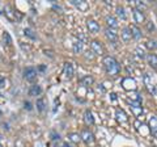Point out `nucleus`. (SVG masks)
Segmentation results:
<instances>
[{
  "label": "nucleus",
  "instance_id": "obj_1",
  "mask_svg": "<svg viewBox=\"0 0 157 147\" xmlns=\"http://www.w3.org/2000/svg\"><path fill=\"white\" fill-rule=\"evenodd\" d=\"M104 67H105V71L107 75H110V76H117V75H119V72H121V65H119V62H118L114 57H110V55H107L104 58Z\"/></svg>",
  "mask_w": 157,
  "mask_h": 147
},
{
  "label": "nucleus",
  "instance_id": "obj_2",
  "mask_svg": "<svg viewBox=\"0 0 157 147\" xmlns=\"http://www.w3.org/2000/svg\"><path fill=\"white\" fill-rule=\"evenodd\" d=\"M122 87H123V89L126 91H131V92H134L136 91V80L134 79V77H130V76H127L124 77L123 80H122Z\"/></svg>",
  "mask_w": 157,
  "mask_h": 147
},
{
  "label": "nucleus",
  "instance_id": "obj_3",
  "mask_svg": "<svg viewBox=\"0 0 157 147\" xmlns=\"http://www.w3.org/2000/svg\"><path fill=\"white\" fill-rule=\"evenodd\" d=\"M22 74H24V79L28 81H34L38 76V71H37V68H34V67H26Z\"/></svg>",
  "mask_w": 157,
  "mask_h": 147
},
{
  "label": "nucleus",
  "instance_id": "obj_4",
  "mask_svg": "<svg viewBox=\"0 0 157 147\" xmlns=\"http://www.w3.org/2000/svg\"><path fill=\"white\" fill-rule=\"evenodd\" d=\"M80 137H81V141L86 145H92L94 142V135L89 129H82L80 131Z\"/></svg>",
  "mask_w": 157,
  "mask_h": 147
},
{
  "label": "nucleus",
  "instance_id": "obj_5",
  "mask_svg": "<svg viewBox=\"0 0 157 147\" xmlns=\"http://www.w3.org/2000/svg\"><path fill=\"white\" fill-rule=\"evenodd\" d=\"M90 50L96 54V55H102L104 54V46H102V43L97 40H93L90 42Z\"/></svg>",
  "mask_w": 157,
  "mask_h": 147
},
{
  "label": "nucleus",
  "instance_id": "obj_6",
  "mask_svg": "<svg viewBox=\"0 0 157 147\" xmlns=\"http://www.w3.org/2000/svg\"><path fill=\"white\" fill-rule=\"evenodd\" d=\"M86 26H88V30H89L90 33H93V34L100 32V25H98V22L96 20H92V18L90 20H88L86 21Z\"/></svg>",
  "mask_w": 157,
  "mask_h": 147
},
{
  "label": "nucleus",
  "instance_id": "obj_7",
  "mask_svg": "<svg viewBox=\"0 0 157 147\" xmlns=\"http://www.w3.org/2000/svg\"><path fill=\"white\" fill-rule=\"evenodd\" d=\"M115 118H117V121H119L121 124H124V122L128 121V116H127V113L123 109H117L115 110Z\"/></svg>",
  "mask_w": 157,
  "mask_h": 147
},
{
  "label": "nucleus",
  "instance_id": "obj_8",
  "mask_svg": "<svg viewBox=\"0 0 157 147\" xmlns=\"http://www.w3.org/2000/svg\"><path fill=\"white\" fill-rule=\"evenodd\" d=\"M105 36H106V38H107V40H109L110 42H117V41H118V33L114 30V29L106 28V29H105Z\"/></svg>",
  "mask_w": 157,
  "mask_h": 147
},
{
  "label": "nucleus",
  "instance_id": "obj_9",
  "mask_svg": "<svg viewBox=\"0 0 157 147\" xmlns=\"http://www.w3.org/2000/svg\"><path fill=\"white\" fill-rule=\"evenodd\" d=\"M132 14H134V20L135 22L137 24H141L145 21V16H144V12L143 11H139V9L134 8V12H132Z\"/></svg>",
  "mask_w": 157,
  "mask_h": 147
},
{
  "label": "nucleus",
  "instance_id": "obj_10",
  "mask_svg": "<svg viewBox=\"0 0 157 147\" xmlns=\"http://www.w3.org/2000/svg\"><path fill=\"white\" fill-rule=\"evenodd\" d=\"M73 74H75V68H73V65H72L71 62H66L64 63V75H66V77L71 79V77L73 76Z\"/></svg>",
  "mask_w": 157,
  "mask_h": 147
},
{
  "label": "nucleus",
  "instance_id": "obj_11",
  "mask_svg": "<svg viewBox=\"0 0 157 147\" xmlns=\"http://www.w3.org/2000/svg\"><path fill=\"white\" fill-rule=\"evenodd\" d=\"M121 38L123 42H130L131 38H132V34H131V30L130 28H123L121 32Z\"/></svg>",
  "mask_w": 157,
  "mask_h": 147
},
{
  "label": "nucleus",
  "instance_id": "obj_12",
  "mask_svg": "<svg viewBox=\"0 0 157 147\" xmlns=\"http://www.w3.org/2000/svg\"><path fill=\"white\" fill-rule=\"evenodd\" d=\"M105 21H106L107 28H110V29H117L118 28V20L114 16H106Z\"/></svg>",
  "mask_w": 157,
  "mask_h": 147
},
{
  "label": "nucleus",
  "instance_id": "obj_13",
  "mask_svg": "<svg viewBox=\"0 0 157 147\" xmlns=\"http://www.w3.org/2000/svg\"><path fill=\"white\" fill-rule=\"evenodd\" d=\"M147 62H148V65L152 68L157 70V55L156 54H148V55H147Z\"/></svg>",
  "mask_w": 157,
  "mask_h": 147
},
{
  "label": "nucleus",
  "instance_id": "obj_14",
  "mask_svg": "<svg viewBox=\"0 0 157 147\" xmlns=\"http://www.w3.org/2000/svg\"><path fill=\"white\" fill-rule=\"evenodd\" d=\"M149 127H151V131L155 137H157V117L156 116H152L151 120H149Z\"/></svg>",
  "mask_w": 157,
  "mask_h": 147
},
{
  "label": "nucleus",
  "instance_id": "obj_15",
  "mask_svg": "<svg viewBox=\"0 0 157 147\" xmlns=\"http://www.w3.org/2000/svg\"><path fill=\"white\" fill-rule=\"evenodd\" d=\"M130 104H131V108H132V110H134V113L136 116H139L143 113V106H141V102H132V101H128Z\"/></svg>",
  "mask_w": 157,
  "mask_h": 147
},
{
  "label": "nucleus",
  "instance_id": "obj_16",
  "mask_svg": "<svg viewBox=\"0 0 157 147\" xmlns=\"http://www.w3.org/2000/svg\"><path fill=\"white\" fill-rule=\"evenodd\" d=\"M80 83H81V85H84V87H90L93 83H94V79H93V76H90V75H85L80 79Z\"/></svg>",
  "mask_w": 157,
  "mask_h": 147
},
{
  "label": "nucleus",
  "instance_id": "obj_17",
  "mask_svg": "<svg viewBox=\"0 0 157 147\" xmlns=\"http://www.w3.org/2000/svg\"><path fill=\"white\" fill-rule=\"evenodd\" d=\"M9 87V80L7 77H0V95H4V91H7Z\"/></svg>",
  "mask_w": 157,
  "mask_h": 147
},
{
  "label": "nucleus",
  "instance_id": "obj_18",
  "mask_svg": "<svg viewBox=\"0 0 157 147\" xmlns=\"http://www.w3.org/2000/svg\"><path fill=\"white\" fill-rule=\"evenodd\" d=\"M84 121L86 125H93L94 124V117H93V113L90 110H85L84 112Z\"/></svg>",
  "mask_w": 157,
  "mask_h": 147
},
{
  "label": "nucleus",
  "instance_id": "obj_19",
  "mask_svg": "<svg viewBox=\"0 0 157 147\" xmlns=\"http://www.w3.org/2000/svg\"><path fill=\"white\" fill-rule=\"evenodd\" d=\"M42 93V88L41 85H37L34 84L30 87V89H29V96H39Z\"/></svg>",
  "mask_w": 157,
  "mask_h": 147
},
{
  "label": "nucleus",
  "instance_id": "obj_20",
  "mask_svg": "<svg viewBox=\"0 0 157 147\" xmlns=\"http://www.w3.org/2000/svg\"><path fill=\"white\" fill-rule=\"evenodd\" d=\"M144 84L147 85V88H148V91H149V92H152V93H155V92H156L153 84H152V79L149 77L148 74H145V75H144Z\"/></svg>",
  "mask_w": 157,
  "mask_h": 147
},
{
  "label": "nucleus",
  "instance_id": "obj_21",
  "mask_svg": "<svg viewBox=\"0 0 157 147\" xmlns=\"http://www.w3.org/2000/svg\"><path fill=\"white\" fill-rule=\"evenodd\" d=\"M130 30H131V34H132V38H135V40H139V38H141V30L136 25H131Z\"/></svg>",
  "mask_w": 157,
  "mask_h": 147
},
{
  "label": "nucleus",
  "instance_id": "obj_22",
  "mask_svg": "<svg viewBox=\"0 0 157 147\" xmlns=\"http://www.w3.org/2000/svg\"><path fill=\"white\" fill-rule=\"evenodd\" d=\"M68 141H70L71 143L77 145V143H80L81 137H80V134H78V133H70V134H68Z\"/></svg>",
  "mask_w": 157,
  "mask_h": 147
},
{
  "label": "nucleus",
  "instance_id": "obj_23",
  "mask_svg": "<svg viewBox=\"0 0 157 147\" xmlns=\"http://www.w3.org/2000/svg\"><path fill=\"white\" fill-rule=\"evenodd\" d=\"M82 47H84V42L80 41V40L76 41L75 43H73V46H72L73 53H75V54H80L82 51Z\"/></svg>",
  "mask_w": 157,
  "mask_h": 147
},
{
  "label": "nucleus",
  "instance_id": "obj_24",
  "mask_svg": "<svg viewBox=\"0 0 157 147\" xmlns=\"http://www.w3.org/2000/svg\"><path fill=\"white\" fill-rule=\"evenodd\" d=\"M72 4L73 6H76L77 8L82 9V11H85V9L89 8V4H88L86 2H77V0H72Z\"/></svg>",
  "mask_w": 157,
  "mask_h": 147
},
{
  "label": "nucleus",
  "instance_id": "obj_25",
  "mask_svg": "<svg viewBox=\"0 0 157 147\" xmlns=\"http://www.w3.org/2000/svg\"><path fill=\"white\" fill-rule=\"evenodd\" d=\"M115 13H117V16L119 17L121 20H126V18H127V14H126V12H124V8H123V7H117Z\"/></svg>",
  "mask_w": 157,
  "mask_h": 147
},
{
  "label": "nucleus",
  "instance_id": "obj_26",
  "mask_svg": "<svg viewBox=\"0 0 157 147\" xmlns=\"http://www.w3.org/2000/svg\"><path fill=\"white\" fill-rule=\"evenodd\" d=\"M132 4H134V7L136 9H139V11H144V9L147 8V4L143 3V2H139V0H135V2H132Z\"/></svg>",
  "mask_w": 157,
  "mask_h": 147
},
{
  "label": "nucleus",
  "instance_id": "obj_27",
  "mask_svg": "<svg viewBox=\"0 0 157 147\" xmlns=\"http://www.w3.org/2000/svg\"><path fill=\"white\" fill-rule=\"evenodd\" d=\"M45 99L43 97H39V99L37 100V109L39 110V112H43L45 110Z\"/></svg>",
  "mask_w": 157,
  "mask_h": 147
},
{
  "label": "nucleus",
  "instance_id": "obj_28",
  "mask_svg": "<svg viewBox=\"0 0 157 147\" xmlns=\"http://www.w3.org/2000/svg\"><path fill=\"white\" fill-rule=\"evenodd\" d=\"M3 41H4V43H6L7 46L12 45V38H11V36H9V33H7V32L3 33Z\"/></svg>",
  "mask_w": 157,
  "mask_h": 147
},
{
  "label": "nucleus",
  "instance_id": "obj_29",
  "mask_svg": "<svg viewBox=\"0 0 157 147\" xmlns=\"http://www.w3.org/2000/svg\"><path fill=\"white\" fill-rule=\"evenodd\" d=\"M128 101H132V102H141V97H140V95H137V93H131Z\"/></svg>",
  "mask_w": 157,
  "mask_h": 147
},
{
  "label": "nucleus",
  "instance_id": "obj_30",
  "mask_svg": "<svg viewBox=\"0 0 157 147\" xmlns=\"http://www.w3.org/2000/svg\"><path fill=\"white\" fill-rule=\"evenodd\" d=\"M135 54L140 58V59H143V58H145V53H144L143 49H140V47H137V49H136V50H135Z\"/></svg>",
  "mask_w": 157,
  "mask_h": 147
},
{
  "label": "nucleus",
  "instance_id": "obj_31",
  "mask_svg": "<svg viewBox=\"0 0 157 147\" xmlns=\"http://www.w3.org/2000/svg\"><path fill=\"white\" fill-rule=\"evenodd\" d=\"M147 47L151 49V50H153V49L157 47V42L156 41H148L147 42Z\"/></svg>",
  "mask_w": 157,
  "mask_h": 147
},
{
  "label": "nucleus",
  "instance_id": "obj_32",
  "mask_svg": "<svg viewBox=\"0 0 157 147\" xmlns=\"http://www.w3.org/2000/svg\"><path fill=\"white\" fill-rule=\"evenodd\" d=\"M147 29H148V30L149 32H155V24L153 22H152V21H148V22H147Z\"/></svg>",
  "mask_w": 157,
  "mask_h": 147
},
{
  "label": "nucleus",
  "instance_id": "obj_33",
  "mask_svg": "<svg viewBox=\"0 0 157 147\" xmlns=\"http://www.w3.org/2000/svg\"><path fill=\"white\" fill-rule=\"evenodd\" d=\"M24 32H25L26 36H29L30 38H33V40H34V38H36V36H34V34H33V32L30 30V29H25V30H24Z\"/></svg>",
  "mask_w": 157,
  "mask_h": 147
},
{
  "label": "nucleus",
  "instance_id": "obj_34",
  "mask_svg": "<svg viewBox=\"0 0 157 147\" xmlns=\"http://www.w3.org/2000/svg\"><path fill=\"white\" fill-rule=\"evenodd\" d=\"M25 108L28 110H32V104H30V102H25Z\"/></svg>",
  "mask_w": 157,
  "mask_h": 147
},
{
  "label": "nucleus",
  "instance_id": "obj_35",
  "mask_svg": "<svg viewBox=\"0 0 157 147\" xmlns=\"http://www.w3.org/2000/svg\"><path fill=\"white\" fill-rule=\"evenodd\" d=\"M63 147H72L70 143H67V142H64V143H63Z\"/></svg>",
  "mask_w": 157,
  "mask_h": 147
},
{
  "label": "nucleus",
  "instance_id": "obj_36",
  "mask_svg": "<svg viewBox=\"0 0 157 147\" xmlns=\"http://www.w3.org/2000/svg\"><path fill=\"white\" fill-rule=\"evenodd\" d=\"M0 120H2V112H0Z\"/></svg>",
  "mask_w": 157,
  "mask_h": 147
},
{
  "label": "nucleus",
  "instance_id": "obj_37",
  "mask_svg": "<svg viewBox=\"0 0 157 147\" xmlns=\"http://www.w3.org/2000/svg\"><path fill=\"white\" fill-rule=\"evenodd\" d=\"M0 147H3V145H2V143H0Z\"/></svg>",
  "mask_w": 157,
  "mask_h": 147
},
{
  "label": "nucleus",
  "instance_id": "obj_38",
  "mask_svg": "<svg viewBox=\"0 0 157 147\" xmlns=\"http://www.w3.org/2000/svg\"><path fill=\"white\" fill-rule=\"evenodd\" d=\"M0 141H2V135H0Z\"/></svg>",
  "mask_w": 157,
  "mask_h": 147
}]
</instances>
